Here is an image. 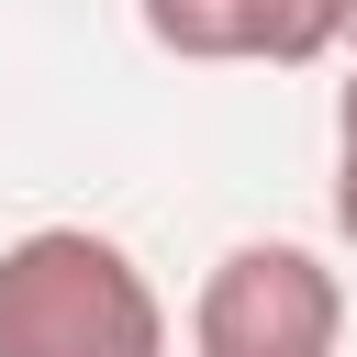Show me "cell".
Segmentation results:
<instances>
[{"label":"cell","instance_id":"3957f363","mask_svg":"<svg viewBox=\"0 0 357 357\" xmlns=\"http://www.w3.org/2000/svg\"><path fill=\"white\" fill-rule=\"evenodd\" d=\"M134 11L190 67H257V0H134Z\"/></svg>","mask_w":357,"mask_h":357},{"label":"cell","instance_id":"277c9868","mask_svg":"<svg viewBox=\"0 0 357 357\" xmlns=\"http://www.w3.org/2000/svg\"><path fill=\"white\" fill-rule=\"evenodd\" d=\"M346 45V0H257V67H312Z\"/></svg>","mask_w":357,"mask_h":357},{"label":"cell","instance_id":"7a4b0ae2","mask_svg":"<svg viewBox=\"0 0 357 357\" xmlns=\"http://www.w3.org/2000/svg\"><path fill=\"white\" fill-rule=\"evenodd\" d=\"M335 346H346V279L312 245L245 234L212 257L190 301V357H335Z\"/></svg>","mask_w":357,"mask_h":357},{"label":"cell","instance_id":"5b68a950","mask_svg":"<svg viewBox=\"0 0 357 357\" xmlns=\"http://www.w3.org/2000/svg\"><path fill=\"white\" fill-rule=\"evenodd\" d=\"M335 234L357 245V145H335Z\"/></svg>","mask_w":357,"mask_h":357},{"label":"cell","instance_id":"8992f818","mask_svg":"<svg viewBox=\"0 0 357 357\" xmlns=\"http://www.w3.org/2000/svg\"><path fill=\"white\" fill-rule=\"evenodd\" d=\"M335 145H357V67H346V89H335Z\"/></svg>","mask_w":357,"mask_h":357},{"label":"cell","instance_id":"6da1fadb","mask_svg":"<svg viewBox=\"0 0 357 357\" xmlns=\"http://www.w3.org/2000/svg\"><path fill=\"white\" fill-rule=\"evenodd\" d=\"M0 357H167V301L134 245L33 223L0 245Z\"/></svg>","mask_w":357,"mask_h":357},{"label":"cell","instance_id":"52a82bcc","mask_svg":"<svg viewBox=\"0 0 357 357\" xmlns=\"http://www.w3.org/2000/svg\"><path fill=\"white\" fill-rule=\"evenodd\" d=\"M346 33H357V0H346Z\"/></svg>","mask_w":357,"mask_h":357}]
</instances>
